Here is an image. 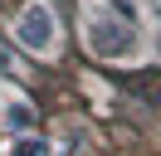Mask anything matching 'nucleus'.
<instances>
[{"instance_id": "20e7f679", "label": "nucleus", "mask_w": 161, "mask_h": 156, "mask_svg": "<svg viewBox=\"0 0 161 156\" xmlns=\"http://www.w3.org/2000/svg\"><path fill=\"white\" fill-rule=\"evenodd\" d=\"M10 127H20V132L34 127V107H30V103H15V107H10Z\"/></svg>"}, {"instance_id": "f257e3e1", "label": "nucleus", "mask_w": 161, "mask_h": 156, "mask_svg": "<svg viewBox=\"0 0 161 156\" xmlns=\"http://www.w3.org/2000/svg\"><path fill=\"white\" fill-rule=\"evenodd\" d=\"M88 44L103 58H127L132 54V25L127 20H112V15H93L88 20Z\"/></svg>"}, {"instance_id": "39448f33", "label": "nucleus", "mask_w": 161, "mask_h": 156, "mask_svg": "<svg viewBox=\"0 0 161 156\" xmlns=\"http://www.w3.org/2000/svg\"><path fill=\"white\" fill-rule=\"evenodd\" d=\"M0 68H10V54H5V49H0Z\"/></svg>"}, {"instance_id": "7ed1b4c3", "label": "nucleus", "mask_w": 161, "mask_h": 156, "mask_svg": "<svg viewBox=\"0 0 161 156\" xmlns=\"http://www.w3.org/2000/svg\"><path fill=\"white\" fill-rule=\"evenodd\" d=\"M10 156H49V142H39V136H25V142H15Z\"/></svg>"}, {"instance_id": "f03ea898", "label": "nucleus", "mask_w": 161, "mask_h": 156, "mask_svg": "<svg viewBox=\"0 0 161 156\" xmlns=\"http://www.w3.org/2000/svg\"><path fill=\"white\" fill-rule=\"evenodd\" d=\"M15 34H20L25 49H49L54 44V15H49V5H25Z\"/></svg>"}]
</instances>
